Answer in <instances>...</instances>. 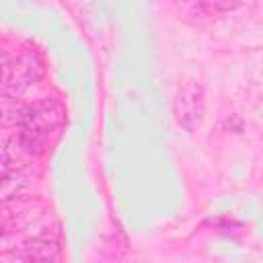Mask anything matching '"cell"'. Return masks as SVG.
I'll use <instances>...</instances> for the list:
<instances>
[{
  "label": "cell",
  "instance_id": "obj_1",
  "mask_svg": "<svg viewBox=\"0 0 263 263\" xmlns=\"http://www.w3.org/2000/svg\"><path fill=\"white\" fill-rule=\"evenodd\" d=\"M64 117H66V113L58 101L45 99V101L35 103L33 107H27L21 129L16 132L21 144H25V150L31 156L39 154L47 136L64 123Z\"/></svg>",
  "mask_w": 263,
  "mask_h": 263
},
{
  "label": "cell",
  "instance_id": "obj_2",
  "mask_svg": "<svg viewBox=\"0 0 263 263\" xmlns=\"http://www.w3.org/2000/svg\"><path fill=\"white\" fill-rule=\"evenodd\" d=\"M43 74H45L43 60L33 49H27L21 55H16L12 64L4 58V78H2L4 97H16L21 90L41 80Z\"/></svg>",
  "mask_w": 263,
  "mask_h": 263
},
{
  "label": "cell",
  "instance_id": "obj_3",
  "mask_svg": "<svg viewBox=\"0 0 263 263\" xmlns=\"http://www.w3.org/2000/svg\"><path fill=\"white\" fill-rule=\"evenodd\" d=\"M203 111V88L195 82H185L179 88L177 101H175V113H177V121L191 129L195 121H199Z\"/></svg>",
  "mask_w": 263,
  "mask_h": 263
},
{
  "label": "cell",
  "instance_id": "obj_4",
  "mask_svg": "<svg viewBox=\"0 0 263 263\" xmlns=\"http://www.w3.org/2000/svg\"><path fill=\"white\" fill-rule=\"evenodd\" d=\"M58 257V242L55 238H49V236H35V238H29L18 253H12V255H6L2 257L4 261L6 259H18V261H51Z\"/></svg>",
  "mask_w": 263,
  "mask_h": 263
},
{
  "label": "cell",
  "instance_id": "obj_5",
  "mask_svg": "<svg viewBox=\"0 0 263 263\" xmlns=\"http://www.w3.org/2000/svg\"><path fill=\"white\" fill-rule=\"evenodd\" d=\"M27 187V179L18 168H8L2 171V181H0V197L4 201L14 199L16 195H21V191Z\"/></svg>",
  "mask_w": 263,
  "mask_h": 263
},
{
  "label": "cell",
  "instance_id": "obj_6",
  "mask_svg": "<svg viewBox=\"0 0 263 263\" xmlns=\"http://www.w3.org/2000/svg\"><path fill=\"white\" fill-rule=\"evenodd\" d=\"M242 0H214V4L220 8V10H230V8H236Z\"/></svg>",
  "mask_w": 263,
  "mask_h": 263
}]
</instances>
